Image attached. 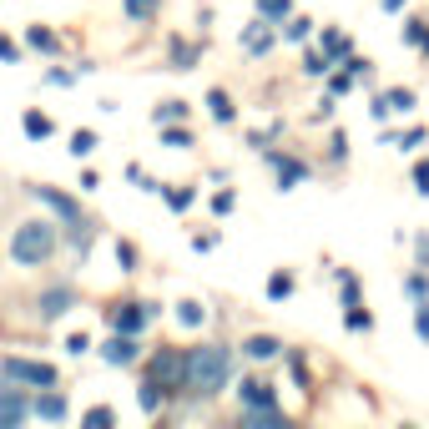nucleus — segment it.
<instances>
[{
  "label": "nucleus",
  "instance_id": "f257e3e1",
  "mask_svg": "<svg viewBox=\"0 0 429 429\" xmlns=\"http://www.w3.org/2000/svg\"><path fill=\"white\" fill-rule=\"evenodd\" d=\"M228 369H233V359H228V349H218V344L187 349V354H182V389H192V394H218V389L228 384Z\"/></svg>",
  "mask_w": 429,
  "mask_h": 429
},
{
  "label": "nucleus",
  "instance_id": "4468645a",
  "mask_svg": "<svg viewBox=\"0 0 429 429\" xmlns=\"http://www.w3.org/2000/svg\"><path fill=\"white\" fill-rule=\"evenodd\" d=\"M202 313H207L202 303H177V318H182L187 329H197V324H202Z\"/></svg>",
  "mask_w": 429,
  "mask_h": 429
},
{
  "label": "nucleus",
  "instance_id": "20e7f679",
  "mask_svg": "<svg viewBox=\"0 0 429 429\" xmlns=\"http://www.w3.org/2000/svg\"><path fill=\"white\" fill-rule=\"evenodd\" d=\"M0 369H6L11 379H26V384H56V369H51V364H26V359H6Z\"/></svg>",
  "mask_w": 429,
  "mask_h": 429
},
{
  "label": "nucleus",
  "instance_id": "423d86ee",
  "mask_svg": "<svg viewBox=\"0 0 429 429\" xmlns=\"http://www.w3.org/2000/svg\"><path fill=\"white\" fill-rule=\"evenodd\" d=\"M137 359V344H132V334H117L112 344H106V364H132Z\"/></svg>",
  "mask_w": 429,
  "mask_h": 429
},
{
  "label": "nucleus",
  "instance_id": "39448f33",
  "mask_svg": "<svg viewBox=\"0 0 429 429\" xmlns=\"http://www.w3.org/2000/svg\"><path fill=\"white\" fill-rule=\"evenodd\" d=\"M243 404L253 409V414H268V409H273V389H268V384H258V379H243Z\"/></svg>",
  "mask_w": 429,
  "mask_h": 429
},
{
  "label": "nucleus",
  "instance_id": "b1692460",
  "mask_svg": "<svg viewBox=\"0 0 429 429\" xmlns=\"http://www.w3.org/2000/svg\"><path fill=\"white\" fill-rule=\"evenodd\" d=\"M0 61H16V46L11 41H0Z\"/></svg>",
  "mask_w": 429,
  "mask_h": 429
},
{
  "label": "nucleus",
  "instance_id": "393cba45",
  "mask_svg": "<svg viewBox=\"0 0 429 429\" xmlns=\"http://www.w3.org/2000/svg\"><path fill=\"white\" fill-rule=\"evenodd\" d=\"M414 182H419V192H429V167H419V172H414Z\"/></svg>",
  "mask_w": 429,
  "mask_h": 429
},
{
  "label": "nucleus",
  "instance_id": "0eeeda50",
  "mask_svg": "<svg viewBox=\"0 0 429 429\" xmlns=\"http://www.w3.org/2000/svg\"><path fill=\"white\" fill-rule=\"evenodd\" d=\"M112 324H117V334H137V329L147 324V308H117Z\"/></svg>",
  "mask_w": 429,
  "mask_h": 429
},
{
  "label": "nucleus",
  "instance_id": "f3484780",
  "mask_svg": "<svg viewBox=\"0 0 429 429\" xmlns=\"http://www.w3.org/2000/svg\"><path fill=\"white\" fill-rule=\"evenodd\" d=\"M91 147H96V137H91V132H76V137H71V152H76V157H86Z\"/></svg>",
  "mask_w": 429,
  "mask_h": 429
},
{
  "label": "nucleus",
  "instance_id": "bb28decb",
  "mask_svg": "<svg viewBox=\"0 0 429 429\" xmlns=\"http://www.w3.org/2000/svg\"><path fill=\"white\" fill-rule=\"evenodd\" d=\"M384 6H389V11H399V6H404V0H384Z\"/></svg>",
  "mask_w": 429,
  "mask_h": 429
},
{
  "label": "nucleus",
  "instance_id": "2eb2a0df",
  "mask_svg": "<svg viewBox=\"0 0 429 429\" xmlns=\"http://www.w3.org/2000/svg\"><path fill=\"white\" fill-rule=\"evenodd\" d=\"M207 106H212V117H218V122H233V106H228V96H223V91H212V96H207Z\"/></svg>",
  "mask_w": 429,
  "mask_h": 429
},
{
  "label": "nucleus",
  "instance_id": "6ab92c4d",
  "mask_svg": "<svg viewBox=\"0 0 429 429\" xmlns=\"http://www.w3.org/2000/svg\"><path fill=\"white\" fill-rule=\"evenodd\" d=\"M263 16H288V0H258Z\"/></svg>",
  "mask_w": 429,
  "mask_h": 429
},
{
  "label": "nucleus",
  "instance_id": "a878e982",
  "mask_svg": "<svg viewBox=\"0 0 429 429\" xmlns=\"http://www.w3.org/2000/svg\"><path fill=\"white\" fill-rule=\"evenodd\" d=\"M419 334L429 339V308H419Z\"/></svg>",
  "mask_w": 429,
  "mask_h": 429
},
{
  "label": "nucleus",
  "instance_id": "6e6552de",
  "mask_svg": "<svg viewBox=\"0 0 429 429\" xmlns=\"http://www.w3.org/2000/svg\"><path fill=\"white\" fill-rule=\"evenodd\" d=\"M278 349H283V344H278V339H268V334H253V339L243 344V354H248V359H273Z\"/></svg>",
  "mask_w": 429,
  "mask_h": 429
},
{
  "label": "nucleus",
  "instance_id": "9b49d317",
  "mask_svg": "<svg viewBox=\"0 0 429 429\" xmlns=\"http://www.w3.org/2000/svg\"><path fill=\"white\" fill-rule=\"evenodd\" d=\"M409 106H414V96H409V91H389V96H384L379 106H374V112L384 117V112H409Z\"/></svg>",
  "mask_w": 429,
  "mask_h": 429
},
{
  "label": "nucleus",
  "instance_id": "5701e85b",
  "mask_svg": "<svg viewBox=\"0 0 429 429\" xmlns=\"http://www.w3.org/2000/svg\"><path fill=\"white\" fill-rule=\"evenodd\" d=\"M142 409H157V384H142Z\"/></svg>",
  "mask_w": 429,
  "mask_h": 429
},
{
  "label": "nucleus",
  "instance_id": "4be33fe9",
  "mask_svg": "<svg viewBox=\"0 0 429 429\" xmlns=\"http://www.w3.org/2000/svg\"><path fill=\"white\" fill-rule=\"evenodd\" d=\"M248 46H253V51H263V46H268V31H263V26H258V31H248Z\"/></svg>",
  "mask_w": 429,
  "mask_h": 429
},
{
  "label": "nucleus",
  "instance_id": "412c9836",
  "mask_svg": "<svg viewBox=\"0 0 429 429\" xmlns=\"http://www.w3.org/2000/svg\"><path fill=\"white\" fill-rule=\"evenodd\" d=\"M31 46H56V36H51V31H41V26H36V31H31Z\"/></svg>",
  "mask_w": 429,
  "mask_h": 429
},
{
  "label": "nucleus",
  "instance_id": "9d476101",
  "mask_svg": "<svg viewBox=\"0 0 429 429\" xmlns=\"http://www.w3.org/2000/svg\"><path fill=\"white\" fill-rule=\"evenodd\" d=\"M66 303H71V293H66V288H56V293H46V298H41V313H46V318H61V313H66Z\"/></svg>",
  "mask_w": 429,
  "mask_h": 429
},
{
  "label": "nucleus",
  "instance_id": "dca6fc26",
  "mask_svg": "<svg viewBox=\"0 0 429 429\" xmlns=\"http://www.w3.org/2000/svg\"><path fill=\"white\" fill-rule=\"evenodd\" d=\"M26 132H31V137H51V122H46L41 112H26Z\"/></svg>",
  "mask_w": 429,
  "mask_h": 429
},
{
  "label": "nucleus",
  "instance_id": "f03ea898",
  "mask_svg": "<svg viewBox=\"0 0 429 429\" xmlns=\"http://www.w3.org/2000/svg\"><path fill=\"white\" fill-rule=\"evenodd\" d=\"M11 253H16V263H26V268H41L51 253H56V233H51V223H21Z\"/></svg>",
  "mask_w": 429,
  "mask_h": 429
},
{
  "label": "nucleus",
  "instance_id": "aec40b11",
  "mask_svg": "<svg viewBox=\"0 0 429 429\" xmlns=\"http://www.w3.org/2000/svg\"><path fill=\"white\" fill-rule=\"evenodd\" d=\"M162 117H167V122H177V117H182V101H167L162 112H157V122H162Z\"/></svg>",
  "mask_w": 429,
  "mask_h": 429
},
{
  "label": "nucleus",
  "instance_id": "7ed1b4c3",
  "mask_svg": "<svg viewBox=\"0 0 429 429\" xmlns=\"http://www.w3.org/2000/svg\"><path fill=\"white\" fill-rule=\"evenodd\" d=\"M36 197H41V202H46L51 212H61V218L71 223V238H76V243H86V223H81V207H76V202H71L66 192H56V187H36Z\"/></svg>",
  "mask_w": 429,
  "mask_h": 429
},
{
  "label": "nucleus",
  "instance_id": "1a4fd4ad",
  "mask_svg": "<svg viewBox=\"0 0 429 429\" xmlns=\"http://www.w3.org/2000/svg\"><path fill=\"white\" fill-rule=\"evenodd\" d=\"M157 379L182 384V354H162V359H157Z\"/></svg>",
  "mask_w": 429,
  "mask_h": 429
},
{
  "label": "nucleus",
  "instance_id": "ddd939ff",
  "mask_svg": "<svg viewBox=\"0 0 429 429\" xmlns=\"http://www.w3.org/2000/svg\"><path fill=\"white\" fill-rule=\"evenodd\" d=\"M21 414H26V404H21L16 394H6V399H0V424H16Z\"/></svg>",
  "mask_w": 429,
  "mask_h": 429
},
{
  "label": "nucleus",
  "instance_id": "f8f14e48",
  "mask_svg": "<svg viewBox=\"0 0 429 429\" xmlns=\"http://www.w3.org/2000/svg\"><path fill=\"white\" fill-rule=\"evenodd\" d=\"M36 414H46V419H61V414H66V399H61V394H46V399H36Z\"/></svg>",
  "mask_w": 429,
  "mask_h": 429
},
{
  "label": "nucleus",
  "instance_id": "a211bd4d",
  "mask_svg": "<svg viewBox=\"0 0 429 429\" xmlns=\"http://www.w3.org/2000/svg\"><path fill=\"white\" fill-rule=\"evenodd\" d=\"M288 293H293V283H288V278H283V273H278V278H273V283H268V298H288Z\"/></svg>",
  "mask_w": 429,
  "mask_h": 429
}]
</instances>
